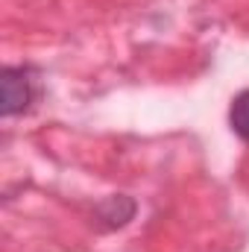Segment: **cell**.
<instances>
[{"label": "cell", "instance_id": "6da1fadb", "mask_svg": "<svg viewBox=\"0 0 249 252\" xmlns=\"http://www.w3.org/2000/svg\"><path fill=\"white\" fill-rule=\"evenodd\" d=\"M32 79L30 70L24 67H6L3 73V112L6 115H18L32 103Z\"/></svg>", "mask_w": 249, "mask_h": 252}, {"label": "cell", "instance_id": "7a4b0ae2", "mask_svg": "<svg viewBox=\"0 0 249 252\" xmlns=\"http://www.w3.org/2000/svg\"><path fill=\"white\" fill-rule=\"evenodd\" d=\"M229 124H232V129H235L244 141H249V88L247 91H241V94L232 100Z\"/></svg>", "mask_w": 249, "mask_h": 252}]
</instances>
